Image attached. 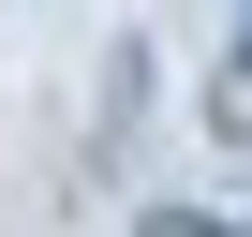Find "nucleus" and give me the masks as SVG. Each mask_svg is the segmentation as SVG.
Returning <instances> with one entry per match:
<instances>
[{
	"label": "nucleus",
	"mask_w": 252,
	"mask_h": 237,
	"mask_svg": "<svg viewBox=\"0 0 252 237\" xmlns=\"http://www.w3.org/2000/svg\"><path fill=\"white\" fill-rule=\"evenodd\" d=\"M149 237H237V222H208V207H163V222H149Z\"/></svg>",
	"instance_id": "nucleus-1"
}]
</instances>
